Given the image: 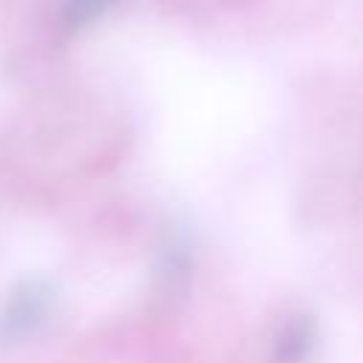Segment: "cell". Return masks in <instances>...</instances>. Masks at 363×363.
Wrapping results in <instances>:
<instances>
[{"mask_svg": "<svg viewBox=\"0 0 363 363\" xmlns=\"http://www.w3.org/2000/svg\"><path fill=\"white\" fill-rule=\"evenodd\" d=\"M48 312V289L43 284H20L0 306V340L31 335Z\"/></svg>", "mask_w": 363, "mask_h": 363, "instance_id": "cell-1", "label": "cell"}, {"mask_svg": "<svg viewBox=\"0 0 363 363\" xmlns=\"http://www.w3.org/2000/svg\"><path fill=\"white\" fill-rule=\"evenodd\" d=\"M108 3H111V0H68V6H65V20H68V26H82V23H88L91 17H96Z\"/></svg>", "mask_w": 363, "mask_h": 363, "instance_id": "cell-2", "label": "cell"}]
</instances>
